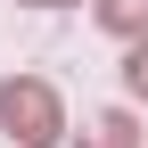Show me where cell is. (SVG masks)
<instances>
[{
  "instance_id": "2",
  "label": "cell",
  "mask_w": 148,
  "mask_h": 148,
  "mask_svg": "<svg viewBox=\"0 0 148 148\" xmlns=\"http://www.w3.org/2000/svg\"><path fill=\"white\" fill-rule=\"evenodd\" d=\"M99 25L123 41H148V0H99Z\"/></svg>"
},
{
  "instance_id": "3",
  "label": "cell",
  "mask_w": 148,
  "mask_h": 148,
  "mask_svg": "<svg viewBox=\"0 0 148 148\" xmlns=\"http://www.w3.org/2000/svg\"><path fill=\"white\" fill-rule=\"evenodd\" d=\"M74 148H140V132H132V115H99L90 140H74Z\"/></svg>"
},
{
  "instance_id": "1",
  "label": "cell",
  "mask_w": 148,
  "mask_h": 148,
  "mask_svg": "<svg viewBox=\"0 0 148 148\" xmlns=\"http://www.w3.org/2000/svg\"><path fill=\"white\" fill-rule=\"evenodd\" d=\"M0 132H16L25 148H49V140L66 132L58 90H49V82H33V74H8V82H0Z\"/></svg>"
},
{
  "instance_id": "5",
  "label": "cell",
  "mask_w": 148,
  "mask_h": 148,
  "mask_svg": "<svg viewBox=\"0 0 148 148\" xmlns=\"http://www.w3.org/2000/svg\"><path fill=\"white\" fill-rule=\"evenodd\" d=\"M25 8H66V0H25Z\"/></svg>"
},
{
  "instance_id": "4",
  "label": "cell",
  "mask_w": 148,
  "mask_h": 148,
  "mask_svg": "<svg viewBox=\"0 0 148 148\" xmlns=\"http://www.w3.org/2000/svg\"><path fill=\"white\" fill-rule=\"evenodd\" d=\"M123 90L148 99V41H132V58H123Z\"/></svg>"
}]
</instances>
